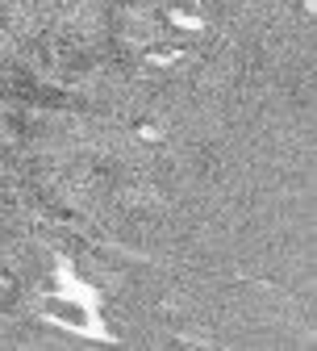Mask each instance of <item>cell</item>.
<instances>
[{
	"label": "cell",
	"mask_w": 317,
	"mask_h": 351,
	"mask_svg": "<svg viewBox=\"0 0 317 351\" xmlns=\"http://www.w3.org/2000/svg\"><path fill=\"white\" fill-rule=\"evenodd\" d=\"M21 297V285H17V276H9V272H0V310H9V305Z\"/></svg>",
	"instance_id": "6da1fadb"
}]
</instances>
